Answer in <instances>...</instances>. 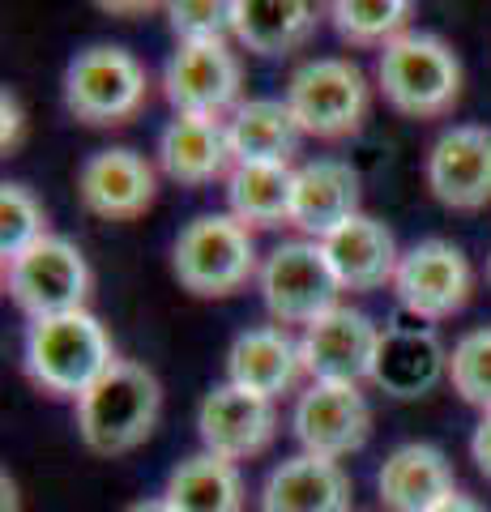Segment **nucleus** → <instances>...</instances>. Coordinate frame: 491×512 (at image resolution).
<instances>
[{
	"mask_svg": "<svg viewBox=\"0 0 491 512\" xmlns=\"http://www.w3.org/2000/svg\"><path fill=\"white\" fill-rule=\"evenodd\" d=\"M427 188L445 210H483V205H491V128H445L427 150Z\"/></svg>",
	"mask_w": 491,
	"mask_h": 512,
	"instance_id": "obj_14",
	"label": "nucleus"
},
{
	"mask_svg": "<svg viewBox=\"0 0 491 512\" xmlns=\"http://www.w3.org/2000/svg\"><path fill=\"white\" fill-rule=\"evenodd\" d=\"M380 329L372 325L368 312L359 308H338L312 320L299 338V355H304V372L321 384H359L372 380V359H376Z\"/></svg>",
	"mask_w": 491,
	"mask_h": 512,
	"instance_id": "obj_13",
	"label": "nucleus"
},
{
	"mask_svg": "<svg viewBox=\"0 0 491 512\" xmlns=\"http://www.w3.org/2000/svg\"><path fill=\"white\" fill-rule=\"evenodd\" d=\"M244 64L231 43H180L163 69V94L176 116H223L240 107Z\"/></svg>",
	"mask_w": 491,
	"mask_h": 512,
	"instance_id": "obj_11",
	"label": "nucleus"
},
{
	"mask_svg": "<svg viewBox=\"0 0 491 512\" xmlns=\"http://www.w3.org/2000/svg\"><path fill=\"white\" fill-rule=\"evenodd\" d=\"M163 500L176 512H244V478L235 461L193 453L167 474Z\"/></svg>",
	"mask_w": 491,
	"mask_h": 512,
	"instance_id": "obj_25",
	"label": "nucleus"
},
{
	"mask_svg": "<svg viewBox=\"0 0 491 512\" xmlns=\"http://www.w3.org/2000/svg\"><path fill=\"white\" fill-rule=\"evenodd\" d=\"M261 299L278 325H312L338 308L342 282L316 239H287L261 265Z\"/></svg>",
	"mask_w": 491,
	"mask_h": 512,
	"instance_id": "obj_8",
	"label": "nucleus"
},
{
	"mask_svg": "<svg viewBox=\"0 0 491 512\" xmlns=\"http://www.w3.org/2000/svg\"><path fill=\"white\" fill-rule=\"evenodd\" d=\"M470 457H474V466H479V474L491 483V414H483V423L474 427V436H470Z\"/></svg>",
	"mask_w": 491,
	"mask_h": 512,
	"instance_id": "obj_32",
	"label": "nucleus"
},
{
	"mask_svg": "<svg viewBox=\"0 0 491 512\" xmlns=\"http://www.w3.org/2000/svg\"><path fill=\"white\" fill-rule=\"evenodd\" d=\"M167 22L180 43H227L235 39V0H180L167 5Z\"/></svg>",
	"mask_w": 491,
	"mask_h": 512,
	"instance_id": "obj_30",
	"label": "nucleus"
},
{
	"mask_svg": "<svg viewBox=\"0 0 491 512\" xmlns=\"http://www.w3.org/2000/svg\"><path fill=\"white\" fill-rule=\"evenodd\" d=\"M376 491L389 512H427L445 500V495H453L457 483H453L449 457L436 444L410 440L385 457V466L376 474Z\"/></svg>",
	"mask_w": 491,
	"mask_h": 512,
	"instance_id": "obj_22",
	"label": "nucleus"
},
{
	"mask_svg": "<svg viewBox=\"0 0 491 512\" xmlns=\"http://www.w3.org/2000/svg\"><path fill=\"white\" fill-rule=\"evenodd\" d=\"M321 248L334 265L342 291H380L385 282L398 278L402 265L398 239L372 214H355L351 222H342L334 235L321 239Z\"/></svg>",
	"mask_w": 491,
	"mask_h": 512,
	"instance_id": "obj_19",
	"label": "nucleus"
},
{
	"mask_svg": "<svg viewBox=\"0 0 491 512\" xmlns=\"http://www.w3.org/2000/svg\"><path fill=\"white\" fill-rule=\"evenodd\" d=\"M171 269L188 295L223 299L235 295L257 274V244L252 231L231 214H197L176 235L171 248Z\"/></svg>",
	"mask_w": 491,
	"mask_h": 512,
	"instance_id": "obj_4",
	"label": "nucleus"
},
{
	"mask_svg": "<svg viewBox=\"0 0 491 512\" xmlns=\"http://www.w3.org/2000/svg\"><path fill=\"white\" fill-rule=\"evenodd\" d=\"M124 512H176V508H171L163 495H158V500H137V504H129Z\"/></svg>",
	"mask_w": 491,
	"mask_h": 512,
	"instance_id": "obj_35",
	"label": "nucleus"
},
{
	"mask_svg": "<svg viewBox=\"0 0 491 512\" xmlns=\"http://www.w3.org/2000/svg\"><path fill=\"white\" fill-rule=\"evenodd\" d=\"M359 171L342 158H312L295 171V205L291 227L312 235L316 244L334 235L342 222L359 214Z\"/></svg>",
	"mask_w": 491,
	"mask_h": 512,
	"instance_id": "obj_18",
	"label": "nucleus"
},
{
	"mask_svg": "<svg viewBox=\"0 0 491 512\" xmlns=\"http://www.w3.org/2000/svg\"><path fill=\"white\" fill-rule=\"evenodd\" d=\"M299 372H304L299 342L278 325L244 329L227 350V384L248 389L257 397H269V402H274L278 393H291Z\"/></svg>",
	"mask_w": 491,
	"mask_h": 512,
	"instance_id": "obj_21",
	"label": "nucleus"
},
{
	"mask_svg": "<svg viewBox=\"0 0 491 512\" xmlns=\"http://www.w3.org/2000/svg\"><path fill=\"white\" fill-rule=\"evenodd\" d=\"M0 495H5V512H18V483L9 474H0Z\"/></svg>",
	"mask_w": 491,
	"mask_h": 512,
	"instance_id": "obj_34",
	"label": "nucleus"
},
{
	"mask_svg": "<svg viewBox=\"0 0 491 512\" xmlns=\"http://www.w3.org/2000/svg\"><path fill=\"white\" fill-rule=\"evenodd\" d=\"M287 103H291L295 120L308 137L338 141V137L359 133L363 120H368L372 86L355 60L321 56V60L299 64L291 73Z\"/></svg>",
	"mask_w": 491,
	"mask_h": 512,
	"instance_id": "obj_6",
	"label": "nucleus"
},
{
	"mask_svg": "<svg viewBox=\"0 0 491 512\" xmlns=\"http://www.w3.org/2000/svg\"><path fill=\"white\" fill-rule=\"evenodd\" d=\"M158 167L184 188H201L235 171L223 116H176L158 137Z\"/></svg>",
	"mask_w": 491,
	"mask_h": 512,
	"instance_id": "obj_17",
	"label": "nucleus"
},
{
	"mask_svg": "<svg viewBox=\"0 0 491 512\" xmlns=\"http://www.w3.org/2000/svg\"><path fill=\"white\" fill-rule=\"evenodd\" d=\"M197 436L205 444V453H214L223 461H248L274 444L278 406L269 397L235 389V384H218V389L201 397Z\"/></svg>",
	"mask_w": 491,
	"mask_h": 512,
	"instance_id": "obj_12",
	"label": "nucleus"
},
{
	"mask_svg": "<svg viewBox=\"0 0 491 512\" xmlns=\"http://www.w3.org/2000/svg\"><path fill=\"white\" fill-rule=\"evenodd\" d=\"M231 154L240 163H291V154L304 141L295 111L287 99H248L231 111L227 120Z\"/></svg>",
	"mask_w": 491,
	"mask_h": 512,
	"instance_id": "obj_23",
	"label": "nucleus"
},
{
	"mask_svg": "<svg viewBox=\"0 0 491 512\" xmlns=\"http://www.w3.org/2000/svg\"><path fill=\"white\" fill-rule=\"evenodd\" d=\"M227 205L231 218H240L248 231L291 222V205H295L291 163H240L227 175Z\"/></svg>",
	"mask_w": 491,
	"mask_h": 512,
	"instance_id": "obj_26",
	"label": "nucleus"
},
{
	"mask_svg": "<svg viewBox=\"0 0 491 512\" xmlns=\"http://www.w3.org/2000/svg\"><path fill=\"white\" fill-rule=\"evenodd\" d=\"M146 64L129 47H86L65 69V107L90 128H116L133 120L146 103Z\"/></svg>",
	"mask_w": 491,
	"mask_h": 512,
	"instance_id": "obj_5",
	"label": "nucleus"
},
{
	"mask_svg": "<svg viewBox=\"0 0 491 512\" xmlns=\"http://www.w3.org/2000/svg\"><path fill=\"white\" fill-rule=\"evenodd\" d=\"M47 239V210L26 184H0V256L13 261Z\"/></svg>",
	"mask_w": 491,
	"mask_h": 512,
	"instance_id": "obj_29",
	"label": "nucleus"
},
{
	"mask_svg": "<svg viewBox=\"0 0 491 512\" xmlns=\"http://www.w3.org/2000/svg\"><path fill=\"white\" fill-rule=\"evenodd\" d=\"M90 265L65 235H47L35 248L5 261V291L30 320L82 312L90 299Z\"/></svg>",
	"mask_w": 491,
	"mask_h": 512,
	"instance_id": "obj_7",
	"label": "nucleus"
},
{
	"mask_svg": "<svg viewBox=\"0 0 491 512\" xmlns=\"http://www.w3.org/2000/svg\"><path fill=\"white\" fill-rule=\"evenodd\" d=\"M261 512H351V478L329 457H287L265 478Z\"/></svg>",
	"mask_w": 491,
	"mask_h": 512,
	"instance_id": "obj_20",
	"label": "nucleus"
},
{
	"mask_svg": "<svg viewBox=\"0 0 491 512\" xmlns=\"http://www.w3.org/2000/svg\"><path fill=\"white\" fill-rule=\"evenodd\" d=\"M487 282H491V256H487Z\"/></svg>",
	"mask_w": 491,
	"mask_h": 512,
	"instance_id": "obj_37",
	"label": "nucleus"
},
{
	"mask_svg": "<svg viewBox=\"0 0 491 512\" xmlns=\"http://www.w3.org/2000/svg\"><path fill=\"white\" fill-rule=\"evenodd\" d=\"M22 133H26L22 103H18V94H13V90H5V94H0V150L13 154L22 146Z\"/></svg>",
	"mask_w": 491,
	"mask_h": 512,
	"instance_id": "obj_31",
	"label": "nucleus"
},
{
	"mask_svg": "<svg viewBox=\"0 0 491 512\" xmlns=\"http://www.w3.org/2000/svg\"><path fill=\"white\" fill-rule=\"evenodd\" d=\"M449 376V350L419 320H393L380 329L376 359H372V384L380 393L415 402L427 397L440 380Z\"/></svg>",
	"mask_w": 491,
	"mask_h": 512,
	"instance_id": "obj_15",
	"label": "nucleus"
},
{
	"mask_svg": "<svg viewBox=\"0 0 491 512\" xmlns=\"http://www.w3.org/2000/svg\"><path fill=\"white\" fill-rule=\"evenodd\" d=\"M158 414H163V384H158V376L146 363L116 359L77 402V431H82L90 453L124 457L150 440Z\"/></svg>",
	"mask_w": 491,
	"mask_h": 512,
	"instance_id": "obj_1",
	"label": "nucleus"
},
{
	"mask_svg": "<svg viewBox=\"0 0 491 512\" xmlns=\"http://www.w3.org/2000/svg\"><path fill=\"white\" fill-rule=\"evenodd\" d=\"M449 384L466 406L491 414V325L470 329L449 350Z\"/></svg>",
	"mask_w": 491,
	"mask_h": 512,
	"instance_id": "obj_28",
	"label": "nucleus"
},
{
	"mask_svg": "<svg viewBox=\"0 0 491 512\" xmlns=\"http://www.w3.org/2000/svg\"><path fill=\"white\" fill-rule=\"evenodd\" d=\"M410 13H415L410 0H334L329 5L338 35L355 47H389L398 35H406Z\"/></svg>",
	"mask_w": 491,
	"mask_h": 512,
	"instance_id": "obj_27",
	"label": "nucleus"
},
{
	"mask_svg": "<svg viewBox=\"0 0 491 512\" xmlns=\"http://www.w3.org/2000/svg\"><path fill=\"white\" fill-rule=\"evenodd\" d=\"M107 13H146L150 5H103Z\"/></svg>",
	"mask_w": 491,
	"mask_h": 512,
	"instance_id": "obj_36",
	"label": "nucleus"
},
{
	"mask_svg": "<svg viewBox=\"0 0 491 512\" xmlns=\"http://www.w3.org/2000/svg\"><path fill=\"white\" fill-rule=\"evenodd\" d=\"M116 363L112 338H107L103 320L82 312L30 320L22 342V367L26 376L52 397H82L94 389L107 367Z\"/></svg>",
	"mask_w": 491,
	"mask_h": 512,
	"instance_id": "obj_2",
	"label": "nucleus"
},
{
	"mask_svg": "<svg viewBox=\"0 0 491 512\" xmlns=\"http://www.w3.org/2000/svg\"><path fill=\"white\" fill-rule=\"evenodd\" d=\"M77 197L94 218L107 222H129L141 218L158 197L154 167L146 163V154H137L129 146H112L90 154L82 171H77Z\"/></svg>",
	"mask_w": 491,
	"mask_h": 512,
	"instance_id": "obj_16",
	"label": "nucleus"
},
{
	"mask_svg": "<svg viewBox=\"0 0 491 512\" xmlns=\"http://www.w3.org/2000/svg\"><path fill=\"white\" fill-rule=\"evenodd\" d=\"M376 82L398 116L432 120L462 99V60L432 30H406L389 47H380Z\"/></svg>",
	"mask_w": 491,
	"mask_h": 512,
	"instance_id": "obj_3",
	"label": "nucleus"
},
{
	"mask_svg": "<svg viewBox=\"0 0 491 512\" xmlns=\"http://www.w3.org/2000/svg\"><path fill=\"white\" fill-rule=\"evenodd\" d=\"M291 431L312 457H351L372 436V406L359 384H321L312 380L295 402Z\"/></svg>",
	"mask_w": 491,
	"mask_h": 512,
	"instance_id": "obj_10",
	"label": "nucleus"
},
{
	"mask_svg": "<svg viewBox=\"0 0 491 512\" xmlns=\"http://www.w3.org/2000/svg\"><path fill=\"white\" fill-rule=\"evenodd\" d=\"M316 30V9L304 0H235V43L257 56H287Z\"/></svg>",
	"mask_w": 491,
	"mask_h": 512,
	"instance_id": "obj_24",
	"label": "nucleus"
},
{
	"mask_svg": "<svg viewBox=\"0 0 491 512\" xmlns=\"http://www.w3.org/2000/svg\"><path fill=\"white\" fill-rule=\"evenodd\" d=\"M427 512H487L474 495H466V491H453V495H445L436 508H427Z\"/></svg>",
	"mask_w": 491,
	"mask_h": 512,
	"instance_id": "obj_33",
	"label": "nucleus"
},
{
	"mask_svg": "<svg viewBox=\"0 0 491 512\" xmlns=\"http://www.w3.org/2000/svg\"><path fill=\"white\" fill-rule=\"evenodd\" d=\"M393 291H398V303L410 320L436 325V320H449L470 303L474 269L466 252L449 239H419L415 248L402 252Z\"/></svg>",
	"mask_w": 491,
	"mask_h": 512,
	"instance_id": "obj_9",
	"label": "nucleus"
}]
</instances>
